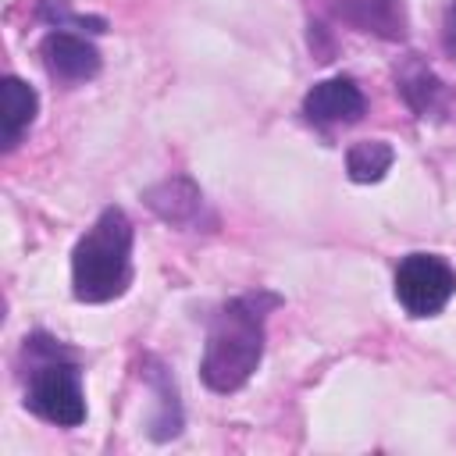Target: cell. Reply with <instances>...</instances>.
Segmentation results:
<instances>
[{
  "mask_svg": "<svg viewBox=\"0 0 456 456\" xmlns=\"http://www.w3.org/2000/svg\"><path fill=\"white\" fill-rule=\"evenodd\" d=\"M142 200H146V207H150L157 217H164L167 224H178V228L196 224L200 214H203V192H200L196 182L185 178V175L164 178L160 185L146 189Z\"/></svg>",
  "mask_w": 456,
  "mask_h": 456,
  "instance_id": "obj_8",
  "label": "cell"
},
{
  "mask_svg": "<svg viewBox=\"0 0 456 456\" xmlns=\"http://www.w3.org/2000/svg\"><path fill=\"white\" fill-rule=\"evenodd\" d=\"M363 110H367V100H363L360 86L346 75L324 78L303 96V114L314 125H353L363 118Z\"/></svg>",
  "mask_w": 456,
  "mask_h": 456,
  "instance_id": "obj_7",
  "label": "cell"
},
{
  "mask_svg": "<svg viewBox=\"0 0 456 456\" xmlns=\"http://www.w3.org/2000/svg\"><path fill=\"white\" fill-rule=\"evenodd\" d=\"M39 14H43L53 28L82 25V28H89V32H103V18H82V14H71V11H68V0H43Z\"/></svg>",
  "mask_w": 456,
  "mask_h": 456,
  "instance_id": "obj_12",
  "label": "cell"
},
{
  "mask_svg": "<svg viewBox=\"0 0 456 456\" xmlns=\"http://www.w3.org/2000/svg\"><path fill=\"white\" fill-rule=\"evenodd\" d=\"M25 356H28L25 406L57 428H78L86 420V395L75 356L50 335L25 338Z\"/></svg>",
  "mask_w": 456,
  "mask_h": 456,
  "instance_id": "obj_3",
  "label": "cell"
},
{
  "mask_svg": "<svg viewBox=\"0 0 456 456\" xmlns=\"http://www.w3.org/2000/svg\"><path fill=\"white\" fill-rule=\"evenodd\" d=\"M335 21L353 25L356 32H370L381 39L406 36V4L403 0H317Z\"/></svg>",
  "mask_w": 456,
  "mask_h": 456,
  "instance_id": "obj_6",
  "label": "cell"
},
{
  "mask_svg": "<svg viewBox=\"0 0 456 456\" xmlns=\"http://www.w3.org/2000/svg\"><path fill=\"white\" fill-rule=\"evenodd\" d=\"M392 160H395V153H392L388 142H381V139H363V142L349 146V153H346V171H349L353 182H378V178H385V171L392 167Z\"/></svg>",
  "mask_w": 456,
  "mask_h": 456,
  "instance_id": "obj_10",
  "label": "cell"
},
{
  "mask_svg": "<svg viewBox=\"0 0 456 456\" xmlns=\"http://www.w3.org/2000/svg\"><path fill=\"white\" fill-rule=\"evenodd\" d=\"M442 50L456 61V0L445 7V18H442Z\"/></svg>",
  "mask_w": 456,
  "mask_h": 456,
  "instance_id": "obj_13",
  "label": "cell"
},
{
  "mask_svg": "<svg viewBox=\"0 0 456 456\" xmlns=\"http://www.w3.org/2000/svg\"><path fill=\"white\" fill-rule=\"evenodd\" d=\"M36 110H39L36 89L25 78L7 75L4 78V150H14L21 142V135L36 121Z\"/></svg>",
  "mask_w": 456,
  "mask_h": 456,
  "instance_id": "obj_9",
  "label": "cell"
},
{
  "mask_svg": "<svg viewBox=\"0 0 456 456\" xmlns=\"http://www.w3.org/2000/svg\"><path fill=\"white\" fill-rule=\"evenodd\" d=\"M456 296V271L435 253H410L395 267V299L410 317H435Z\"/></svg>",
  "mask_w": 456,
  "mask_h": 456,
  "instance_id": "obj_4",
  "label": "cell"
},
{
  "mask_svg": "<svg viewBox=\"0 0 456 456\" xmlns=\"http://www.w3.org/2000/svg\"><path fill=\"white\" fill-rule=\"evenodd\" d=\"M399 93L406 96V103H410L417 114H428V110L435 107V100L442 96V82L435 78L431 68L410 64V68L399 75Z\"/></svg>",
  "mask_w": 456,
  "mask_h": 456,
  "instance_id": "obj_11",
  "label": "cell"
},
{
  "mask_svg": "<svg viewBox=\"0 0 456 456\" xmlns=\"http://www.w3.org/2000/svg\"><path fill=\"white\" fill-rule=\"evenodd\" d=\"M281 299L274 292H246L228 299L210 328H207V346H203V360H200V378L207 388L214 392H235L242 388L253 370L264 360V324H267V310H274Z\"/></svg>",
  "mask_w": 456,
  "mask_h": 456,
  "instance_id": "obj_1",
  "label": "cell"
},
{
  "mask_svg": "<svg viewBox=\"0 0 456 456\" xmlns=\"http://www.w3.org/2000/svg\"><path fill=\"white\" fill-rule=\"evenodd\" d=\"M132 281V221L103 207L71 249V292L78 303H110Z\"/></svg>",
  "mask_w": 456,
  "mask_h": 456,
  "instance_id": "obj_2",
  "label": "cell"
},
{
  "mask_svg": "<svg viewBox=\"0 0 456 456\" xmlns=\"http://www.w3.org/2000/svg\"><path fill=\"white\" fill-rule=\"evenodd\" d=\"M39 57L50 78L57 82H89L100 75V50L68 28H53L39 43Z\"/></svg>",
  "mask_w": 456,
  "mask_h": 456,
  "instance_id": "obj_5",
  "label": "cell"
}]
</instances>
